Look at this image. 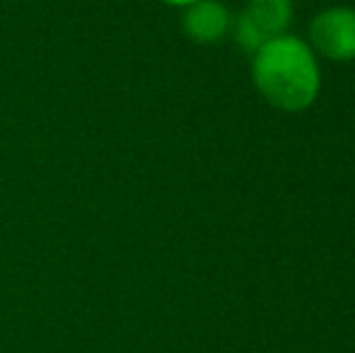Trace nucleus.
<instances>
[{
    "label": "nucleus",
    "instance_id": "1",
    "mask_svg": "<svg viewBox=\"0 0 355 353\" xmlns=\"http://www.w3.org/2000/svg\"><path fill=\"white\" fill-rule=\"evenodd\" d=\"M259 92L278 109L300 112L319 92V68L314 53L295 37H273L257 49L252 63Z\"/></svg>",
    "mask_w": 355,
    "mask_h": 353
},
{
    "label": "nucleus",
    "instance_id": "2",
    "mask_svg": "<svg viewBox=\"0 0 355 353\" xmlns=\"http://www.w3.org/2000/svg\"><path fill=\"white\" fill-rule=\"evenodd\" d=\"M293 5L290 0H249L247 10L237 19V44L257 51L268 39L281 37L290 24Z\"/></svg>",
    "mask_w": 355,
    "mask_h": 353
},
{
    "label": "nucleus",
    "instance_id": "3",
    "mask_svg": "<svg viewBox=\"0 0 355 353\" xmlns=\"http://www.w3.org/2000/svg\"><path fill=\"white\" fill-rule=\"evenodd\" d=\"M309 37L319 53L331 61L355 58V10L331 8L319 12L309 24Z\"/></svg>",
    "mask_w": 355,
    "mask_h": 353
},
{
    "label": "nucleus",
    "instance_id": "4",
    "mask_svg": "<svg viewBox=\"0 0 355 353\" xmlns=\"http://www.w3.org/2000/svg\"><path fill=\"white\" fill-rule=\"evenodd\" d=\"M230 12L218 0H198L184 12V32L198 44H213L227 32Z\"/></svg>",
    "mask_w": 355,
    "mask_h": 353
},
{
    "label": "nucleus",
    "instance_id": "5",
    "mask_svg": "<svg viewBox=\"0 0 355 353\" xmlns=\"http://www.w3.org/2000/svg\"><path fill=\"white\" fill-rule=\"evenodd\" d=\"M162 3H167V5H177V8H189V5L198 3V0H162Z\"/></svg>",
    "mask_w": 355,
    "mask_h": 353
}]
</instances>
